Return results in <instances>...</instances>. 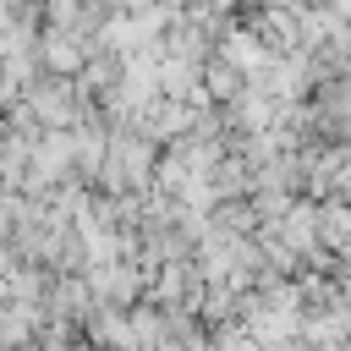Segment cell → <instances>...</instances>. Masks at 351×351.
<instances>
[{
    "label": "cell",
    "mask_w": 351,
    "mask_h": 351,
    "mask_svg": "<svg viewBox=\"0 0 351 351\" xmlns=\"http://www.w3.org/2000/svg\"><path fill=\"white\" fill-rule=\"evenodd\" d=\"M5 132H11V126H5V121H0V148H5Z\"/></svg>",
    "instance_id": "1"
}]
</instances>
